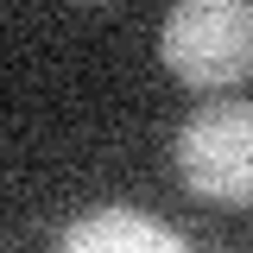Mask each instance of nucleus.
<instances>
[{
	"instance_id": "2",
	"label": "nucleus",
	"mask_w": 253,
	"mask_h": 253,
	"mask_svg": "<svg viewBox=\"0 0 253 253\" xmlns=\"http://www.w3.org/2000/svg\"><path fill=\"white\" fill-rule=\"evenodd\" d=\"M177 177L190 196L253 209V101H209L177 126Z\"/></svg>"
},
{
	"instance_id": "1",
	"label": "nucleus",
	"mask_w": 253,
	"mask_h": 253,
	"mask_svg": "<svg viewBox=\"0 0 253 253\" xmlns=\"http://www.w3.org/2000/svg\"><path fill=\"white\" fill-rule=\"evenodd\" d=\"M165 70L190 89H234L253 76V0H177L158 32Z\"/></svg>"
},
{
	"instance_id": "3",
	"label": "nucleus",
	"mask_w": 253,
	"mask_h": 253,
	"mask_svg": "<svg viewBox=\"0 0 253 253\" xmlns=\"http://www.w3.org/2000/svg\"><path fill=\"white\" fill-rule=\"evenodd\" d=\"M63 247L70 253H184V234L133 215V209H101V215L63 228Z\"/></svg>"
}]
</instances>
